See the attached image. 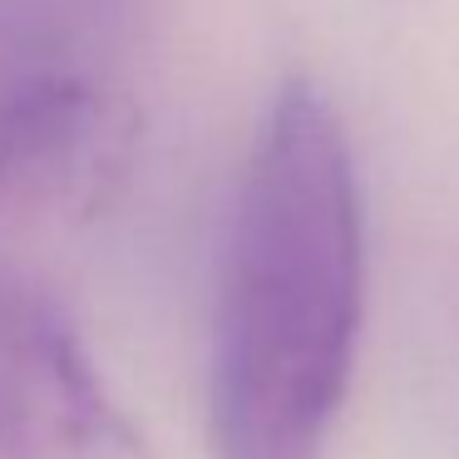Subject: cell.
I'll list each match as a JSON object with an SVG mask.
<instances>
[{"label": "cell", "instance_id": "cell-1", "mask_svg": "<svg viewBox=\"0 0 459 459\" xmlns=\"http://www.w3.org/2000/svg\"><path fill=\"white\" fill-rule=\"evenodd\" d=\"M366 321V218L346 124L277 84L228 218L208 356L212 459H326Z\"/></svg>", "mask_w": 459, "mask_h": 459}, {"label": "cell", "instance_id": "cell-3", "mask_svg": "<svg viewBox=\"0 0 459 459\" xmlns=\"http://www.w3.org/2000/svg\"><path fill=\"white\" fill-rule=\"evenodd\" d=\"M0 459H153L70 316L0 257Z\"/></svg>", "mask_w": 459, "mask_h": 459}, {"label": "cell", "instance_id": "cell-2", "mask_svg": "<svg viewBox=\"0 0 459 459\" xmlns=\"http://www.w3.org/2000/svg\"><path fill=\"white\" fill-rule=\"evenodd\" d=\"M139 109L119 65L55 0H0V212L84 222L119 198Z\"/></svg>", "mask_w": 459, "mask_h": 459}]
</instances>
